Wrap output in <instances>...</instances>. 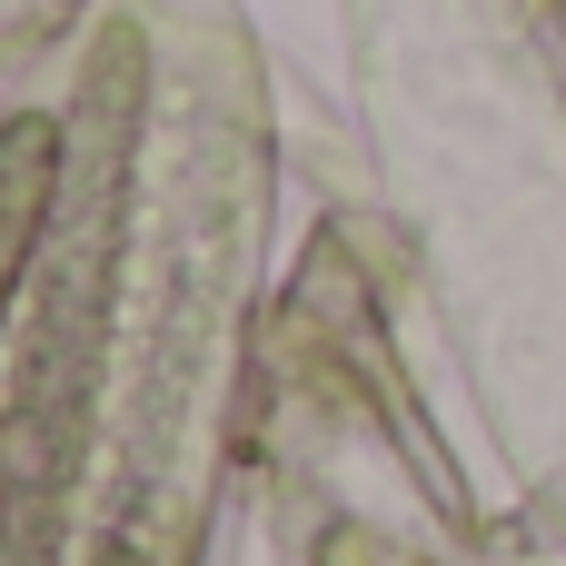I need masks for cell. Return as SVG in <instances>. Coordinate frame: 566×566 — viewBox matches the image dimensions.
<instances>
[{"label": "cell", "mask_w": 566, "mask_h": 566, "mask_svg": "<svg viewBox=\"0 0 566 566\" xmlns=\"http://www.w3.org/2000/svg\"><path fill=\"white\" fill-rule=\"evenodd\" d=\"M40 199H50V129L20 119V129L0 139V298H10V279H20V249H30Z\"/></svg>", "instance_id": "cell-1"}]
</instances>
